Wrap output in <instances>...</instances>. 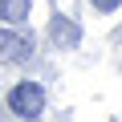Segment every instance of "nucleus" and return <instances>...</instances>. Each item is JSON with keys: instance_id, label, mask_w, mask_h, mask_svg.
<instances>
[{"instance_id": "1", "label": "nucleus", "mask_w": 122, "mask_h": 122, "mask_svg": "<svg viewBox=\"0 0 122 122\" xmlns=\"http://www.w3.org/2000/svg\"><path fill=\"white\" fill-rule=\"evenodd\" d=\"M8 106H12V114H20V118H37V114L45 110V90H41L37 81H20V86L8 94Z\"/></svg>"}, {"instance_id": "2", "label": "nucleus", "mask_w": 122, "mask_h": 122, "mask_svg": "<svg viewBox=\"0 0 122 122\" xmlns=\"http://www.w3.org/2000/svg\"><path fill=\"white\" fill-rule=\"evenodd\" d=\"M29 49H33L29 37H20V33H12V29H0V61H25Z\"/></svg>"}, {"instance_id": "3", "label": "nucleus", "mask_w": 122, "mask_h": 122, "mask_svg": "<svg viewBox=\"0 0 122 122\" xmlns=\"http://www.w3.org/2000/svg\"><path fill=\"white\" fill-rule=\"evenodd\" d=\"M49 37H53V41H57L61 49H73L81 33H77V25H69V20H61V16H57V20L49 25Z\"/></svg>"}, {"instance_id": "4", "label": "nucleus", "mask_w": 122, "mask_h": 122, "mask_svg": "<svg viewBox=\"0 0 122 122\" xmlns=\"http://www.w3.org/2000/svg\"><path fill=\"white\" fill-rule=\"evenodd\" d=\"M29 4H33V0H0V20L20 25V20L29 16Z\"/></svg>"}, {"instance_id": "5", "label": "nucleus", "mask_w": 122, "mask_h": 122, "mask_svg": "<svg viewBox=\"0 0 122 122\" xmlns=\"http://www.w3.org/2000/svg\"><path fill=\"white\" fill-rule=\"evenodd\" d=\"M90 4H94V8H102V12H114L122 0H90Z\"/></svg>"}]
</instances>
